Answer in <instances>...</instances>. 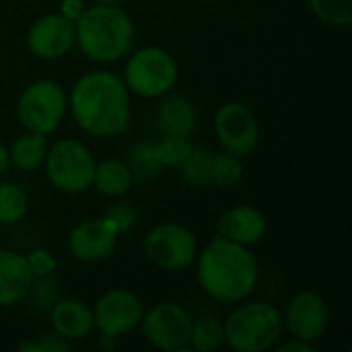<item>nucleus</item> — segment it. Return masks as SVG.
Returning a JSON list of instances; mask_svg holds the SVG:
<instances>
[{
    "label": "nucleus",
    "mask_w": 352,
    "mask_h": 352,
    "mask_svg": "<svg viewBox=\"0 0 352 352\" xmlns=\"http://www.w3.org/2000/svg\"><path fill=\"white\" fill-rule=\"evenodd\" d=\"M68 103L76 124L91 136L111 138L130 124V91L113 72L93 70L80 76Z\"/></svg>",
    "instance_id": "nucleus-1"
},
{
    "label": "nucleus",
    "mask_w": 352,
    "mask_h": 352,
    "mask_svg": "<svg viewBox=\"0 0 352 352\" xmlns=\"http://www.w3.org/2000/svg\"><path fill=\"white\" fill-rule=\"evenodd\" d=\"M196 258L198 283L208 297L221 303H239L254 293L258 262L245 245L219 235Z\"/></svg>",
    "instance_id": "nucleus-2"
},
{
    "label": "nucleus",
    "mask_w": 352,
    "mask_h": 352,
    "mask_svg": "<svg viewBox=\"0 0 352 352\" xmlns=\"http://www.w3.org/2000/svg\"><path fill=\"white\" fill-rule=\"evenodd\" d=\"M74 37L87 58L109 64L130 52L134 25L120 6L95 2L74 21Z\"/></svg>",
    "instance_id": "nucleus-3"
},
{
    "label": "nucleus",
    "mask_w": 352,
    "mask_h": 352,
    "mask_svg": "<svg viewBox=\"0 0 352 352\" xmlns=\"http://www.w3.org/2000/svg\"><path fill=\"white\" fill-rule=\"evenodd\" d=\"M225 342L237 352H264L272 349L285 328L276 307L264 301L243 303L225 320Z\"/></svg>",
    "instance_id": "nucleus-4"
},
{
    "label": "nucleus",
    "mask_w": 352,
    "mask_h": 352,
    "mask_svg": "<svg viewBox=\"0 0 352 352\" xmlns=\"http://www.w3.org/2000/svg\"><path fill=\"white\" fill-rule=\"evenodd\" d=\"M45 173L50 184L64 194H80L93 186L95 159L91 151L74 138L58 140L45 155Z\"/></svg>",
    "instance_id": "nucleus-5"
},
{
    "label": "nucleus",
    "mask_w": 352,
    "mask_h": 352,
    "mask_svg": "<svg viewBox=\"0 0 352 352\" xmlns=\"http://www.w3.org/2000/svg\"><path fill=\"white\" fill-rule=\"evenodd\" d=\"M177 80V64L163 47H142L130 56L124 68L128 91L138 97H163Z\"/></svg>",
    "instance_id": "nucleus-6"
},
{
    "label": "nucleus",
    "mask_w": 352,
    "mask_h": 352,
    "mask_svg": "<svg viewBox=\"0 0 352 352\" xmlns=\"http://www.w3.org/2000/svg\"><path fill=\"white\" fill-rule=\"evenodd\" d=\"M68 107V97L64 89L54 80H35L19 97L16 118L27 128V132L52 134Z\"/></svg>",
    "instance_id": "nucleus-7"
},
{
    "label": "nucleus",
    "mask_w": 352,
    "mask_h": 352,
    "mask_svg": "<svg viewBox=\"0 0 352 352\" xmlns=\"http://www.w3.org/2000/svg\"><path fill=\"white\" fill-rule=\"evenodd\" d=\"M146 258L161 270H186L198 256L196 235L177 223H163L151 229L144 237Z\"/></svg>",
    "instance_id": "nucleus-8"
},
{
    "label": "nucleus",
    "mask_w": 352,
    "mask_h": 352,
    "mask_svg": "<svg viewBox=\"0 0 352 352\" xmlns=\"http://www.w3.org/2000/svg\"><path fill=\"white\" fill-rule=\"evenodd\" d=\"M142 332L151 346L159 351H184L190 342L192 318L177 303L163 301L142 316Z\"/></svg>",
    "instance_id": "nucleus-9"
},
{
    "label": "nucleus",
    "mask_w": 352,
    "mask_h": 352,
    "mask_svg": "<svg viewBox=\"0 0 352 352\" xmlns=\"http://www.w3.org/2000/svg\"><path fill=\"white\" fill-rule=\"evenodd\" d=\"M144 305L132 291L111 289L103 293L93 307V322L101 336L118 338L140 326Z\"/></svg>",
    "instance_id": "nucleus-10"
},
{
    "label": "nucleus",
    "mask_w": 352,
    "mask_h": 352,
    "mask_svg": "<svg viewBox=\"0 0 352 352\" xmlns=\"http://www.w3.org/2000/svg\"><path fill=\"white\" fill-rule=\"evenodd\" d=\"M214 132L221 146L237 157H248L258 148L260 124L243 103H225L214 116Z\"/></svg>",
    "instance_id": "nucleus-11"
},
{
    "label": "nucleus",
    "mask_w": 352,
    "mask_h": 352,
    "mask_svg": "<svg viewBox=\"0 0 352 352\" xmlns=\"http://www.w3.org/2000/svg\"><path fill=\"white\" fill-rule=\"evenodd\" d=\"M283 322L287 324V330L293 338L316 342L328 328L330 309L322 295L314 291H301L289 301Z\"/></svg>",
    "instance_id": "nucleus-12"
},
{
    "label": "nucleus",
    "mask_w": 352,
    "mask_h": 352,
    "mask_svg": "<svg viewBox=\"0 0 352 352\" xmlns=\"http://www.w3.org/2000/svg\"><path fill=\"white\" fill-rule=\"evenodd\" d=\"M74 43V23L64 14H45L37 19L27 33V45L31 54L43 60H58L66 56Z\"/></svg>",
    "instance_id": "nucleus-13"
},
{
    "label": "nucleus",
    "mask_w": 352,
    "mask_h": 352,
    "mask_svg": "<svg viewBox=\"0 0 352 352\" xmlns=\"http://www.w3.org/2000/svg\"><path fill=\"white\" fill-rule=\"evenodd\" d=\"M118 237L120 233L105 217L89 219L70 231L68 250L80 262H101L111 256L118 245Z\"/></svg>",
    "instance_id": "nucleus-14"
},
{
    "label": "nucleus",
    "mask_w": 352,
    "mask_h": 352,
    "mask_svg": "<svg viewBox=\"0 0 352 352\" xmlns=\"http://www.w3.org/2000/svg\"><path fill=\"white\" fill-rule=\"evenodd\" d=\"M217 229H219V235L229 241H235L241 245H252L264 237L266 217L256 206L241 204V206H233L227 212H223L217 223Z\"/></svg>",
    "instance_id": "nucleus-15"
},
{
    "label": "nucleus",
    "mask_w": 352,
    "mask_h": 352,
    "mask_svg": "<svg viewBox=\"0 0 352 352\" xmlns=\"http://www.w3.org/2000/svg\"><path fill=\"white\" fill-rule=\"evenodd\" d=\"M33 274L29 270L27 258L0 248V307H10L21 303L31 289Z\"/></svg>",
    "instance_id": "nucleus-16"
},
{
    "label": "nucleus",
    "mask_w": 352,
    "mask_h": 352,
    "mask_svg": "<svg viewBox=\"0 0 352 352\" xmlns=\"http://www.w3.org/2000/svg\"><path fill=\"white\" fill-rule=\"evenodd\" d=\"M52 328L64 340H80L95 328L93 309L78 299H62L50 307Z\"/></svg>",
    "instance_id": "nucleus-17"
},
{
    "label": "nucleus",
    "mask_w": 352,
    "mask_h": 352,
    "mask_svg": "<svg viewBox=\"0 0 352 352\" xmlns=\"http://www.w3.org/2000/svg\"><path fill=\"white\" fill-rule=\"evenodd\" d=\"M157 128L161 134L190 136L196 128V107L184 95H169L157 107Z\"/></svg>",
    "instance_id": "nucleus-18"
},
{
    "label": "nucleus",
    "mask_w": 352,
    "mask_h": 352,
    "mask_svg": "<svg viewBox=\"0 0 352 352\" xmlns=\"http://www.w3.org/2000/svg\"><path fill=\"white\" fill-rule=\"evenodd\" d=\"M132 184H134V173L122 161L109 159V161L95 165L93 186L97 188L99 194H103L107 198H118V196L126 194L132 188Z\"/></svg>",
    "instance_id": "nucleus-19"
},
{
    "label": "nucleus",
    "mask_w": 352,
    "mask_h": 352,
    "mask_svg": "<svg viewBox=\"0 0 352 352\" xmlns=\"http://www.w3.org/2000/svg\"><path fill=\"white\" fill-rule=\"evenodd\" d=\"M10 153V163L19 169V171H35L39 165H43L45 155H47V140L45 134H37V132H27L23 136H19L12 146L8 148Z\"/></svg>",
    "instance_id": "nucleus-20"
},
{
    "label": "nucleus",
    "mask_w": 352,
    "mask_h": 352,
    "mask_svg": "<svg viewBox=\"0 0 352 352\" xmlns=\"http://www.w3.org/2000/svg\"><path fill=\"white\" fill-rule=\"evenodd\" d=\"M29 210L27 192L14 182H0V225L19 223Z\"/></svg>",
    "instance_id": "nucleus-21"
},
{
    "label": "nucleus",
    "mask_w": 352,
    "mask_h": 352,
    "mask_svg": "<svg viewBox=\"0 0 352 352\" xmlns=\"http://www.w3.org/2000/svg\"><path fill=\"white\" fill-rule=\"evenodd\" d=\"M225 342V326L217 318H200L198 322H192V332H190V346L194 351L210 352L217 351Z\"/></svg>",
    "instance_id": "nucleus-22"
},
{
    "label": "nucleus",
    "mask_w": 352,
    "mask_h": 352,
    "mask_svg": "<svg viewBox=\"0 0 352 352\" xmlns=\"http://www.w3.org/2000/svg\"><path fill=\"white\" fill-rule=\"evenodd\" d=\"M241 177H243L241 157L231 155L227 151L212 155V167H210V184L212 186L227 190V188H233Z\"/></svg>",
    "instance_id": "nucleus-23"
},
{
    "label": "nucleus",
    "mask_w": 352,
    "mask_h": 352,
    "mask_svg": "<svg viewBox=\"0 0 352 352\" xmlns=\"http://www.w3.org/2000/svg\"><path fill=\"white\" fill-rule=\"evenodd\" d=\"M210 167H212V153L206 148H194L188 159L179 165L182 175L192 186H210Z\"/></svg>",
    "instance_id": "nucleus-24"
},
{
    "label": "nucleus",
    "mask_w": 352,
    "mask_h": 352,
    "mask_svg": "<svg viewBox=\"0 0 352 352\" xmlns=\"http://www.w3.org/2000/svg\"><path fill=\"white\" fill-rule=\"evenodd\" d=\"M314 14L332 27H349L352 23V0H309Z\"/></svg>",
    "instance_id": "nucleus-25"
},
{
    "label": "nucleus",
    "mask_w": 352,
    "mask_h": 352,
    "mask_svg": "<svg viewBox=\"0 0 352 352\" xmlns=\"http://www.w3.org/2000/svg\"><path fill=\"white\" fill-rule=\"evenodd\" d=\"M155 153H157V159L163 167H167V165L179 167L188 159V155L192 153V144H190L188 136L163 134V140L155 144Z\"/></svg>",
    "instance_id": "nucleus-26"
},
{
    "label": "nucleus",
    "mask_w": 352,
    "mask_h": 352,
    "mask_svg": "<svg viewBox=\"0 0 352 352\" xmlns=\"http://www.w3.org/2000/svg\"><path fill=\"white\" fill-rule=\"evenodd\" d=\"M128 167L138 177H155L163 169V165L157 159V153H155V144L153 142H140V144H136L132 148L130 165Z\"/></svg>",
    "instance_id": "nucleus-27"
},
{
    "label": "nucleus",
    "mask_w": 352,
    "mask_h": 352,
    "mask_svg": "<svg viewBox=\"0 0 352 352\" xmlns=\"http://www.w3.org/2000/svg\"><path fill=\"white\" fill-rule=\"evenodd\" d=\"M27 264L29 270L33 274V278H45L56 270V260L47 250H35L27 256Z\"/></svg>",
    "instance_id": "nucleus-28"
},
{
    "label": "nucleus",
    "mask_w": 352,
    "mask_h": 352,
    "mask_svg": "<svg viewBox=\"0 0 352 352\" xmlns=\"http://www.w3.org/2000/svg\"><path fill=\"white\" fill-rule=\"evenodd\" d=\"M29 293H33V303L41 305L43 309H50L56 303V297H58V289H56L54 283L47 280V276L45 278H33Z\"/></svg>",
    "instance_id": "nucleus-29"
},
{
    "label": "nucleus",
    "mask_w": 352,
    "mask_h": 352,
    "mask_svg": "<svg viewBox=\"0 0 352 352\" xmlns=\"http://www.w3.org/2000/svg\"><path fill=\"white\" fill-rule=\"evenodd\" d=\"M21 352H58V351H68V344L64 342L62 336L58 334H43L41 338L37 340H29V342H23L19 346Z\"/></svg>",
    "instance_id": "nucleus-30"
},
{
    "label": "nucleus",
    "mask_w": 352,
    "mask_h": 352,
    "mask_svg": "<svg viewBox=\"0 0 352 352\" xmlns=\"http://www.w3.org/2000/svg\"><path fill=\"white\" fill-rule=\"evenodd\" d=\"M105 219L116 227L118 233H124V231H128L134 225L136 214H134V208L132 206H128V204H116L113 208L107 210Z\"/></svg>",
    "instance_id": "nucleus-31"
},
{
    "label": "nucleus",
    "mask_w": 352,
    "mask_h": 352,
    "mask_svg": "<svg viewBox=\"0 0 352 352\" xmlns=\"http://www.w3.org/2000/svg\"><path fill=\"white\" fill-rule=\"evenodd\" d=\"M85 8H87V6H85L82 0H64V6H62V12H60V14H64L68 21L74 23V21L82 14Z\"/></svg>",
    "instance_id": "nucleus-32"
},
{
    "label": "nucleus",
    "mask_w": 352,
    "mask_h": 352,
    "mask_svg": "<svg viewBox=\"0 0 352 352\" xmlns=\"http://www.w3.org/2000/svg\"><path fill=\"white\" fill-rule=\"evenodd\" d=\"M280 352H314V344L311 342H305V340H299V338H293L291 342H287L285 346L278 349Z\"/></svg>",
    "instance_id": "nucleus-33"
},
{
    "label": "nucleus",
    "mask_w": 352,
    "mask_h": 352,
    "mask_svg": "<svg viewBox=\"0 0 352 352\" xmlns=\"http://www.w3.org/2000/svg\"><path fill=\"white\" fill-rule=\"evenodd\" d=\"M8 167H10V153H8V148L0 142V175L6 173Z\"/></svg>",
    "instance_id": "nucleus-34"
},
{
    "label": "nucleus",
    "mask_w": 352,
    "mask_h": 352,
    "mask_svg": "<svg viewBox=\"0 0 352 352\" xmlns=\"http://www.w3.org/2000/svg\"><path fill=\"white\" fill-rule=\"evenodd\" d=\"M95 2H97V4H116V6H118V4H122V2H126V0H95Z\"/></svg>",
    "instance_id": "nucleus-35"
}]
</instances>
